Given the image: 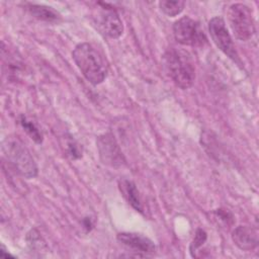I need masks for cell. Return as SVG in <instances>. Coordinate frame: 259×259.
Returning a JSON list of instances; mask_svg holds the SVG:
<instances>
[{"mask_svg":"<svg viewBox=\"0 0 259 259\" xmlns=\"http://www.w3.org/2000/svg\"><path fill=\"white\" fill-rule=\"evenodd\" d=\"M173 34L182 46L201 47L207 40L200 24L189 16H183L174 22Z\"/></svg>","mask_w":259,"mask_h":259,"instance_id":"obj_5","label":"cell"},{"mask_svg":"<svg viewBox=\"0 0 259 259\" xmlns=\"http://www.w3.org/2000/svg\"><path fill=\"white\" fill-rule=\"evenodd\" d=\"M121 187H122V192L124 193V196L127 199L128 203L137 211L143 212V206H142V202L140 199L139 191H138L135 183L132 181H128V180H123L121 182Z\"/></svg>","mask_w":259,"mask_h":259,"instance_id":"obj_12","label":"cell"},{"mask_svg":"<svg viewBox=\"0 0 259 259\" xmlns=\"http://www.w3.org/2000/svg\"><path fill=\"white\" fill-rule=\"evenodd\" d=\"M96 145L99 158L103 164L113 168H118L125 163L124 157L112 134L107 133L99 136L97 138Z\"/></svg>","mask_w":259,"mask_h":259,"instance_id":"obj_7","label":"cell"},{"mask_svg":"<svg viewBox=\"0 0 259 259\" xmlns=\"http://www.w3.org/2000/svg\"><path fill=\"white\" fill-rule=\"evenodd\" d=\"M26 8L33 17L39 20H44L47 22H59L61 20V15L59 14V12H57L50 6L27 3Z\"/></svg>","mask_w":259,"mask_h":259,"instance_id":"obj_11","label":"cell"},{"mask_svg":"<svg viewBox=\"0 0 259 259\" xmlns=\"http://www.w3.org/2000/svg\"><path fill=\"white\" fill-rule=\"evenodd\" d=\"M116 238L119 243L133 250V252H136V256L138 257H145L148 254L154 253L156 250L154 242L142 234L122 232L117 234Z\"/></svg>","mask_w":259,"mask_h":259,"instance_id":"obj_9","label":"cell"},{"mask_svg":"<svg viewBox=\"0 0 259 259\" xmlns=\"http://www.w3.org/2000/svg\"><path fill=\"white\" fill-rule=\"evenodd\" d=\"M72 58L83 76L92 85L102 83L108 72L103 56L89 42L78 44L72 52Z\"/></svg>","mask_w":259,"mask_h":259,"instance_id":"obj_1","label":"cell"},{"mask_svg":"<svg viewBox=\"0 0 259 259\" xmlns=\"http://www.w3.org/2000/svg\"><path fill=\"white\" fill-rule=\"evenodd\" d=\"M164 65L173 82L181 89L190 88L195 80V66L191 55L177 48H169L164 56Z\"/></svg>","mask_w":259,"mask_h":259,"instance_id":"obj_2","label":"cell"},{"mask_svg":"<svg viewBox=\"0 0 259 259\" xmlns=\"http://www.w3.org/2000/svg\"><path fill=\"white\" fill-rule=\"evenodd\" d=\"M4 157L12 168L25 178H34L37 173V166L26 147L15 138H6L2 144Z\"/></svg>","mask_w":259,"mask_h":259,"instance_id":"obj_3","label":"cell"},{"mask_svg":"<svg viewBox=\"0 0 259 259\" xmlns=\"http://www.w3.org/2000/svg\"><path fill=\"white\" fill-rule=\"evenodd\" d=\"M228 20L236 38L247 41L255 33V24L251 9L242 3H236L229 7Z\"/></svg>","mask_w":259,"mask_h":259,"instance_id":"obj_4","label":"cell"},{"mask_svg":"<svg viewBox=\"0 0 259 259\" xmlns=\"http://www.w3.org/2000/svg\"><path fill=\"white\" fill-rule=\"evenodd\" d=\"M19 122L21 124V126L23 127V130L27 133V135L37 144H40L42 142V135L40 134L39 130L36 127V125L31 122L30 120H28L25 116L21 115Z\"/></svg>","mask_w":259,"mask_h":259,"instance_id":"obj_14","label":"cell"},{"mask_svg":"<svg viewBox=\"0 0 259 259\" xmlns=\"http://www.w3.org/2000/svg\"><path fill=\"white\" fill-rule=\"evenodd\" d=\"M101 10L98 12L97 25L110 38H118L123 32L122 21L117 12L106 3H98Z\"/></svg>","mask_w":259,"mask_h":259,"instance_id":"obj_8","label":"cell"},{"mask_svg":"<svg viewBox=\"0 0 259 259\" xmlns=\"http://www.w3.org/2000/svg\"><path fill=\"white\" fill-rule=\"evenodd\" d=\"M232 239L241 250H254L259 242L258 230L249 226H239L233 231Z\"/></svg>","mask_w":259,"mask_h":259,"instance_id":"obj_10","label":"cell"},{"mask_svg":"<svg viewBox=\"0 0 259 259\" xmlns=\"http://www.w3.org/2000/svg\"><path fill=\"white\" fill-rule=\"evenodd\" d=\"M159 7L162 10V12H164L166 15L174 17L183 11L185 7V2L181 0H162L159 2Z\"/></svg>","mask_w":259,"mask_h":259,"instance_id":"obj_13","label":"cell"},{"mask_svg":"<svg viewBox=\"0 0 259 259\" xmlns=\"http://www.w3.org/2000/svg\"><path fill=\"white\" fill-rule=\"evenodd\" d=\"M208 31L214 45L235 63L241 64L233 39L226 26V22L221 16H214L208 21Z\"/></svg>","mask_w":259,"mask_h":259,"instance_id":"obj_6","label":"cell"},{"mask_svg":"<svg viewBox=\"0 0 259 259\" xmlns=\"http://www.w3.org/2000/svg\"><path fill=\"white\" fill-rule=\"evenodd\" d=\"M206 240V233L202 229H197L194 235V238L192 240V243L190 245V253L193 256L194 252L203 245V243Z\"/></svg>","mask_w":259,"mask_h":259,"instance_id":"obj_15","label":"cell"}]
</instances>
